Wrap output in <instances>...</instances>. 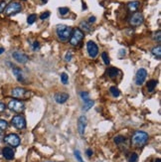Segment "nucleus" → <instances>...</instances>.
<instances>
[{
    "label": "nucleus",
    "instance_id": "nucleus-1",
    "mask_svg": "<svg viewBox=\"0 0 161 162\" xmlns=\"http://www.w3.org/2000/svg\"><path fill=\"white\" fill-rule=\"evenodd\" d=\"M148 139H149V136L146 132L141 131V130H136L131 136V143L134 147L141 148L147 143Z\"/></svg>",
    "mask_w": 161,
    "mask_h": 162
},
{
    "label": "nucleus",
    "instance_id": "nucleus-2",
    "mask_svg": "<svg viewBox=\"0 0 161 162\" xmlns=\"http://www.w3.org/2000/svg\"><path fill=\"white\" fill-rule=\"evenodd\" d=\"M72 28L67 25H58L56 28V33L58 38L61 41H67L69 40L70 36L72 34Z\"/></svg>",
    "mask_w": 161,
    "mask_h": 162
},
{
    "label": "nucleus",
    "instance_id": "nucleus-3",
    "mask_svg": "<svg viewBox=\"0 0 161 162\" xmlns=\"http://www.w3.org/2000/svg\"><path fill=\"white\" fill-rule=\"evenodd\" d=\"M84 32L80 28H75L72 30V34L70 36V44L72 46H77L79 43L83 40L84 38Z\"/></svg>",
    "mask_w": 161,
    "mask_h": 162
},
{
    "label": "nucleus",
    "instance_id": "nucleus-4",
    "mask_svg": "<svg viewBox=\"0 0 161 162\" xmlns=\"http://www.w3.org/2000/svg\"><path fill=\"white\" fill-rule=\"evenodd\" d=\"M7 106H8V109L10 110H12L14 112H17V113L22 112L25 110L24 102H22L21 101H18V100H11L8 102Z\"/></svg>",
    "mask_w": 161,
    "mask_h": 162
},
{
    "label": "nucleus",
    "instance_id": "nucleus-5",
    "mask_svg": "<svg viewBox=\"0 0 161 162\" xmlns=\"http://www.w3.org/2000/svg\"><path fill=\"white\" fill-rule=\"evenodd\" d=\"M21 10H22V6H21V4L19 2H11L5 7L4 12L7 16H10V15H14L16 13L20 12Z\"/></svg>",
    "mask_w": 161,
    "mask_h": 162
},
{
    "label": "nucleus",
    "instance_id": "nucleus-6",
    "mask_svg": "<svg viewBox=\"0 0 161 162\" xmlns=\"http://www.w3.org/2000/svg\"><path fill=\"white\" fill-rule=\"evenodd\" d=\"M3 139H4L5 143H7L8 145H10V146H12V147H17L20 144V137L15 133L7 134Z\"/></svg>",
    "mask_w": 161,
    "mask_h": 162
},
{
    "label": "nucleus",
    "instance_id": "nucleus-7",
    "mask_svg": "<svg viewBox=\"0 0 161 162\" xmlns=\"http://www.w3.org/2000/svg\"><path fill=\"white\" fill-rule=\"evenodd\" d=\"M11 125L17 129H23L26 127V120L23 115H15L11 120Z\"/></svg>",
    "mask_w": 161,
    "mask_h": 162
},
{
    "label": "nucleus",
    "instance_id": "nucleus-8",
    "mask_svg": "<svg viewBox=\"0 0 161 162\" xmlns=\"http://www.w3.org/2000/svg\"><path fill=\"white\" fill-rule=\"evenodd\" d=\"M146 77H147V71L145 69L140 68L136 72V75H135V84L137 86H141L144 82H145Z\"/></svg>",
    "mask_w": 161,
    "mask_h": 162
},
{
    "label": "nucleus",
    "instance_id": "nucleus-9",
    "mask_svg": "<svg viewBox=\"0 0 161 162\" xmlns=\"http://www.w3.org/2000/svg\"><path fill=\"white\" fill-rule=\"evenodd\" d=\"M144 21V17L142 13L140 12H135L134 14H132V16L129 18V23L132 26H139L143 23Z\"/></svg>",
    "mask_w": 161,
    "mask_h": 162
},
{
    "label": "nucleus",
    "instance_id": "nucleus-10",
    "mask_svg": "<svg viewBox=\"0 0 161 162\" xmlns=\"http://www.w3.org/2000/svg\"><path fill=\"white\" fill-rule=\"evenodd\" d=\"M87 50H88V53H89V56L90 58H95L98 56L99 54V48H98V45L95 44L94 41H89L88 44H87Z\"/></svg>",
    "mask_w": 161,
    "mask_h": 162
},
{
    "label": "nucleus",
    "instance_id": "nucleus-11",
    "mask_svg": "<svg viewBox=\"0 0 161 162\" xmlns=\"http://www.w3.org/2000/svg\"><path fill=\"white\" fill-rule=\"evenodd\" d=\"M12 57L13 59L16 61V62H18L19 64H25L28 62L29 60V58L28 56L26 55V54H24L23 52H21V51H15L12 53Z\"/></svg>",
    "mask_w": 161,
    "mask_h": 162
},
{
    "label": "nucleus",
    "instance_id": "nucleus-12",
    "mask_svg": "<svg viewBox=\"0 0 161 162\" xmlns=\"http://www.w3.org/2000/svg\"><path fill=\"white\" fill-rule=\"evenodd\" d=\"M85 127H87V117L85 115H82L79 117L78 120V131L80 135H84L85 134Z\"/></svg>",
    "mask_w": 161,
    "mask_h": 162
},
{
    "label": "nucleus",
    "instance_id": "nucleus-13",
    "mask_svg": "<svg viewBox=\"0 0 161 162\" xmlns=\"http://www.w3.org/2000/svg\"><path fill=\"white\" fill-rule=\"evenodd\" d=\"M26 94V90L23 88H14L11 91V95L12 96L16 99H20V98H23Z\"/></svg>",
    "mask_w": 161,
    "mask_h": 162
},
{
    "label": "nucleus",
    "instance_id": "nucleus-14",
    "mask_svg": "<svg viewBox=\"0 0 161 162\" xmlns=\"http://www.w3.org/2000/svg\"><path fill=\"white\" fill-rule=\"evenodd\" d=\"M54 99H55V101L58 104H64V102H66L68 101L69 95L66 93H57L55 96H54Z\"/></svg>",
    "mask_w": 161,
    "mask_h": 162
},
{
    "label": "nucleus",
    "instance_id": "nucleus-15",
    "mask_svg": "<svg viewBox=\"0 0 161 162\" xmlns=\"http://www.w3.org/2000/svg\"><path fill=\"white\" fill-rule=\"evenodd\" d=\"M2 155L7 160H11L14 158V150L11 147H4L2 149Z\"/></svg>",
    "mask_w": 161,
    "mask_h": 162
},
{
    "label": "nucleus",
    "instance_id": "nucleus-16",
    "mask_svg": "<svg viewBox=\"0 0 161 162\" xmlns=\"http://www.w3.org/2000/svg\"><path fill=\"white\" fill-rule=\"evenodd\" d=\"M12 72H13V75L15 76V78L17 79L18 82H20V83H25L24 82V81H25L24 75H23L22 71H21L19 68H13L12 69Z\"/></svg>",
    "mask_w": 161,
    "mask_h": 162
},
{
    "label": "nucleus",
    "instance_id": "nucleus-17",
    "mask_svg": "<svg viewBox=\"0 0 161 162\" xmlns=\"http://www.w3.org/2000/svg\"><path fill=\"white\" fill-rule=\"evenodd\" d=\"M157 86V81L155 80H150L149 82L147 83L146 85V88H147V91H149V93H151V91H153L155 90V88H156Z\"/></svg>",
    "mask_w": 161,
    "mask_h": 162
},
{
    "label": "nucleus",
    "instance_id": "nucleus-18",
    "mask_svg": "<svg viewBox=\"0 0 161 162\" xmlns=\"http://www.w3.org/2000/svg\"><path fill=\"white\" fill-rule=\"evenodd\" d=\"M151 53L155 58L160 60V58H161V47H160V45H158L157 47H154L151 50Z\"/></svg>",
    "mask_w": 161,
    "mask_h": 162
},
{
    "label": "nucleus",
    "instance_id": "nucleus-19",
    "mask_svg": "<svg viewBox=\"0 0 161 162\" xmlns=\"http://www.w3.org/2000/svg\"><path fill=\"white\" fill-rule=\"evenodd\" d=\"M106 74L110 78H115L116 76L119 75V70L116 68H110V69H107Z\"/></svg>",
    "mask_w": 161,
    "mask_h": 162
},
{
    "label": "nucleus",
    "instance_id": "nucleus-20",
    "mask_svg": "<svg viewBox=\"0 0 161 162\" xmlns=\"http://www.w3.org/2000/svg\"><path fill=\"white\" fill-rule=\"evenodd\" d=\"M139 6V3L137 1H130V2H128L127 3V7L128 9L130 10V11L134 12V11H136L137 8Z\"/></svg>",
    "mask_w": 161,
    "mask_h": 162
},
{
    "label": "nucleus",
    "instance_id": "nucleus-21",
    "mask_svg": "<svg viewBox=\"0 0 161 162\" xmlns=\"http://www.w3.org/2000/svg\"><path fill=\"white\" fill-rule=\"evenodd\" d=\"M95 104V101H92V100H87V101H85V104H84V106H83V110L85 111H87L89 110L90 109H92L93 106Z\"/></svg>",
    "mask_w": 161,
    "mask_h": 162
},
{
    "label": "nucleus",
    "instance_id": "nucleus-22",
    "mask_svg": "<svg viewBox=\"0 0 161 162\" xmlns=\"http://www.w3.org/2000/svg\"><path fill=\"white\" fill-rule=\"evenodd\" d=\"M114 142L115 144H122L123 142H125V137L122 135H116L114 138Z\"/></svg>",
    "mask_w": 161,
    "mask_h": 162
},
{
    "label": "nucleus",
    "instance_id": "nucleus-23",
    "mask_svg": "<svg viewBox=\"0 0 161 162\" xmlns=\"http://www.w3.org/2000/svg\"><path fill=\"white\" fill-rule=\"evenodd\" d=\"M110 94L115 96V98H117V96H119L120 95V90L117 89L116 87H110Z\"/></svg>",
    "mask_w": 161,
    "mask_h": 162
},
{
    "label": "nucleus",
    "instance_id": "nucleus-24",
    "mask_svg": "<svg viewBox=\"0 0 161 162\" xmlns=\"http://www.w3.org/2000/svg\"><path fill=\"white\" fill-rule=\"evenodd\" d=\"M80 28L85 30V32H89L90 31V27L89 26V24L87 22H85V21H82V22L80 23Z\"/></svg>",
    "mask_w": 161,
    "mask_h": 162
},
{
    "label": "nucleus",
    "instance_id": "nucleus-25",
    "mask_svg": "<svg viewBox=\"0 0 161 162\" xmlns=\"http://www.w3.org/2000/svg\"><path fill=\"white\" fill-rule=\"evenodd\" d=\"M61 82L63 85H67L69 83V77L66 73H62L61 74Z\"/></svg>",
    "mask_w": 161,
    "mask_h": 162
},
{
    "label": "nucleus",
    "instance_id": "nucleus-26",
    "mask_svg": "<svg viewBox=\"0 0 161 162\" xmlns=\"http://www.w3.org/2000/svg\"><path fill=\"white\" fill-rule=\"evenodd\" d=\"M36 18H37V15L36 14H31L28 16V18H27V23L28 24H33L35 21H36Z\"/></svg>",
    "mask_w": 161,
    "mask_h": 162
},
{
    "label": "nucleus",
    "instance_id": "nucleus-27",
    "mask_svg": "<svg viewBox=\"0 0 161 162\" xmlns=\"http://www.w3.org/2000/svg\"><path fill=\"white\" fill-rule=\"evenodd\" d=\"M8 126V122L4 120H0V131H3L7 128Z\"/></svg>",
    "mask_w": 161,
    "mask_h": 162
},
{
    "label": "nucleus",
    "instance_id": "nucleus-28",
    "mask_svg": "<svg viewBox=\"0 0 161 162\" xmlns=\"http://www.w3.org/2000/svg\"><path fill=\"white\" fill-rule=\"evenodd\" d=\"M101 58H103V60H104L105 65H110V57H109V55H107L105 52H104L103 54H101Z\"/></svg>",
    "mask_w": 161,
    "mask_h": 162
},
{
    "label": "nucleus",
    "instance_id": "nucleus-29",
    "mask_svg": "<svg viewBox=\"0 0 161 162\" xmlns=\"http://www.w3.org/2000/svg\"><path fill=\"white\" fill-rule=\"evenodd\" d=\"M161 32L158 30L157 32H155V33L153 34V39H154V41H156L157 43H160V41H161Z\"/></svg>",
    "mask_w": 161,
    "mask_h": 162
},
{
    "label": "nucleus",
    "instance_id": "nucleus-30",
    "mask_svg": "<svg viewBox=\"0 0 161 162\" xmlns=\"http://www.w3.org/2000/svg\"><path fill=\"white\" fill-rule=\"evenodd\" d=\"M128 161L129 162H137L138 161V155L136 153H131L129 158H128Z\"/></svg>",
    "mask_w": 161,
    "mask_h": 162
},
{
    "label": "nucleus",
    "instance_id": "nucleus-31",
    "mask_svg": "<svg viewBox=\"0 0 161 162\" xmlns=\"http://www.w3.org/2000/svg\"><path fill=\"white\" fill-rule=\"evenodd\" d=\"M75 157H76V159L79 161V162H85L82 158V156H80V152L79 150H75Z\"/></svg>",
    "mask_w": 161,
    "mask_h": 162
},
{
    "label": "nucleus",
    "instance_id": "nucleus-32",
    "mask_svg": "<svg viewBox=\"0 0 161 162\" xmlns=\"http://www.w3.org/2000/svg\"><path fill=\"white\" fill-rule=\"evenodd\" d=\"M69 8L68 7H61V8H59V12H60L61 15H66L69 13Z\"/></svg>",
    "mask_w": 161,
    "mask_h": 162
},
{
    "label": "nucleus",
    "instance_id": "nucleus-33",
    "mask_svg": "<svg viewBox=\"0 0 161 162\" xmlns=\"http://www.w3.org/2000/svg\"><path fill=\"white\" fill-rule=\"evenodd\" d=\"M80 98H82L84 101L90 100V99H89V93H88V91H80Z\"/></svg>",
    "mask_w": 161,
    "mask_h": 162
},
{
    "label": "nucleus",
    "instance_id": "nucleus-34",
    "mask_svg": "<svg viewBox=\"0 0 161 162\" xmlns=\"http://www.w3.org/2000/svg\"><path fill=\"white\" fill-rule=\"evenodd\" d=\"M72 58H73V53H72L71 51H68V52L66 53L65 60H66L67 62H70V61L72 60Z\"/></svg>",
    "mask_w": 161,
    "mask_h": 162
},
{
    "label": "nucleus",
    "instance_id": "nucleus-35",
    "mask_svg": "<svg viewBox=\"0 0 161 162\" xmlns=\"http://www.w3.org/2000/svg\"><path fill=\"white\" fill-rule=\"evenodd\" d=\"M49 16H50V12H49V11L43 12V13L40 15V19H41V20H45V19H47V18H49Z\"/></svg>",
    "mask_w": 161,
    "mask_h": 162
},
{
    "label": "nucleus",
    "instance_id": "nucleus-36",
    "mask_svg": "<svg viewBox=\"0 0 161 162\" xmlns=\"http://www.w3.org/2000/svg\"><path fill=\"white\" fill-rule=\"evenodd\" d=\"M40 48V44L38 41H34L33 44H32V49H33L34 51H37Z\"/></svg>",
    "mask_w": 161,
    "mask_h": 162
},
{
    "label": "nucleus",
    "instance_id": "nucleus-37",
    "mask_svg": "<svg viewBox=\"0 0 161 162\" xmlns=\"http://www.w3.org/2000/svg\"><path fill=\"white\" fill-rule=\"evenodd\" d=\"M5 7H6V2H5V1L0 2V13H2L4 11Z\"/></svg>",
    "mask_w": 161,
    "mask_h": 162
},
{
    "label": "nucleus",
    "instance_id": "nucleus-38",
    "mask_svg": "<svg viewBox=\"0 0 161 162\" xmlns=\"http://www.w3.org/2000/svg\"><path fill=\"white\" fill-rule=\"evenodd\" d=\"M5 109H6V106H5L2 101H0V112H2L5 110Z\"/></svg>",
    "mask_w": 161,
    "mask_h": 162
},
{
    "label": "nucleus",
    "instance_id": "nucleus-39",
    "mask_svg": "<svg viewBox=\"0 0 161 162\" xmlns=\"http://www.w3.org/2000/svg\"><path fill=\"white\" fill-rule=\"evenodd\" d=\"M89 22L90 23H95V16H90V17L89 18Z\"/></svg>",
    "mask_w": 161,
    "mask_h": 162
},
{
    "label": "nucleus",
    "instance_id": "nucleus-40",
    "mask_svg": "<svg viewBox=\"0 0 161 162\" xmlns=\"http://www.w3.org/2000/svg\"><path fill=\"white\" fill-rule=\"evenodd\" d=\"M85 152H87V155L89 156V157H90V156L93 155V150L92 149H87V151H85Z\"/></svg>",
    "mask_w": 161,
    "mask_h": 162
},
{
    "label": "nucleus",
    "instance_id": "nucleus-41",
    "mask_svg": "<svg viewBox=\"0 0 161 162\" xmlns=\"http://www.w3.org/2000/svg\"><path fill=\"white\" fill-rule=\"evenodd\" d=\"M3 53H4V49H3V48L0 47V55H1V54H3Z\"/></svg>",
    "mask_w": 161,
    "mask_h": 162
},
{
    "label": "nucleus",
    "instance_id": "nucleus-42",
    "mask_svg": "<svg viewBox=\"0 0 161 162\" xmlns=\"http://www.w3.org/2000/svg\"><path fill=\"white\" fill-rule=\"evenodd\" d=\"M3 140V135H2V133L0 132V141H2Z\"/></svg>",
    "mask_w": 161,
    "mask_h": 162
},
{
    "label": "nucleus",
    "instance_id": "nucleus-43",
    "mask_svg": "<svg viewBox=\"0 0 161 162\" xmlns=\"http://www.w3.org/2000/svg\"><path fill=\"white\" fill-rule=\"evenodd\" d=\"M155 162H161V160H160L159 158H157L156 160H155Z\"/></svg>",
    "mask_w": 161,
    "mask_h": 162
},
{
    "label": "nucleus",
    "instance_id": "nucleus-44",
    "mask_svg": "<svg viewBox=\"0 0 161 162\" xmlns=\"http://www.w3.org/2000/svg\"><path fill=\"white\" fill-rule=\"evenodd\" d=\"M41 1H42V2H44V3H46V2L48 1V0H41Z\"/></svg>",
    "mask_w": 161,
    "mask_h": 162
},
{
    "label": "nucleus",
    "instance_id": "nucleus-45",
    "mask_svg": "<svg viewBox=\"0 0 161 162\" xmlns=\"http://www.w3.org/2000/svg\"><path fill=\"white\" fill-rule=\"evenodd\" d=\"M47 162H53V161H47Z\"/></svg>",
    "mask_w": 161,
    "mask_h": 162
}]
</instances>
